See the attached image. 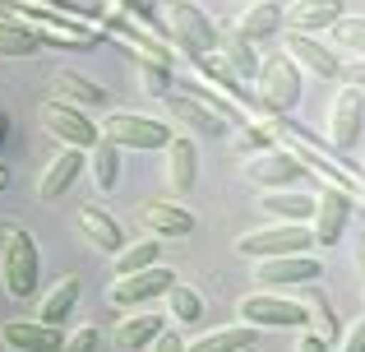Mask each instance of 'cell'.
<instances>
[{"label": "cell", "instance_id": "6da1fadb", "mask_svg": "<svg viewBox=\"0 0 365 352\" xmlns=\"http://www.w3.org/2000/svg\"><path fill=\"white\" fill-rule=\"evenodd\" d=\"M236 316H241V325H255V329H310L305 301L292 297V292H277V288L245 292L236 301Z\"/></svg>", "mask_w": 365, "mask_h": 352}, {"label": "cell", "instance_id": "7a4b0ae2", "mask_svg": "<svg viewBox=\"0 0 365 352\" xmlns=\"http://www.w3.org/2000/svg\"><path fill=\"white\" fill-rule=\"evenodd\" d=\"M301 65L292 61V56H268L264 65H259V79H255V102L264 116H287V111L301 102Z\"/></svg>", "mask_w": 365, "mask_h": 352}, {"label": "cell", "instance_id": "3957f363", "mask_svg": "<svg viewBox=\"0 0 365 352\" xmlns=\"http://www.w3.org/2000/svg\"><path fill=\"white\" fill-rule=\"evenodd\" d=\"M301 251H314V232L310 223H268V227H255V232L236 236V255L245 260H277V255H301Z\"/></svg>", "mask_w": 365, "mask_h": 352}, {"label": "cell", "instance_id": "277c9868", "mask_svg": "<svg viewBox=\"0 0 365 352\" xmlns=\"http://www.w3.org/2000/svg\"><path fill=\"white\" fill-rule=\"evenodd\" d=\"M37 273H42L37 241L24 232V227H14L9 241H5V251H0V283H5V292L14 301H28L37 292Z\"/></svg>", "mask_w": 365, "mask_h": 352}, {"label": "cell", "instance_id": "5b68a950", "mask_svg": "<svg viewBox=\"0 0 365 352\" xmlns=\"http://www.w3.org/2000/svg\"><path fill=\"white\" fill-rule=\"evenodd\" d=\"M102 139H111L116 149H139V154H153V149H167L176 135L167 130V121L120 107V111H107V116H102Z\"/></svg>", "mask_w": 365, "mask_h": 352}, {"label": "cell", "instance_id": "8992f818", "mask_svg": "<svg viewBox=\"0 0 365 352\" xmlns=\"http://www.w3.org/2000/svg\"><path fill=\"white\" fill-rule=\"evenodd\" d=\"M167 37L171 46H176V56H190V61H199V56L217 51V28L208 14H199L190 0H176V5H167Z\"/></svg>", "mask_w": 365, "mask_h": 352}, {"label": "cell", "instance_id": "52a82bcc", "mask_svg": "<svg viewBox=\"0 0 365 352\" xmlns=\"http://www.w3.org/2000/svg\"><path fill=\"white\" fill-rule=\"evenodd\" d=\"M324 130H329V144H333L338 158L347 154V149H356L361 130H365V89H356V84H338V93H333V102H329Z\"/></svg>", "mask_w": 365, "mask_h": 352}, {"label": "cell", "instance_id": "ba28073f", "mask_svg": "<svg viewBox=\"0 0 365 352\" xmlns=\"http://www.w3.org/2000/svg\"><path fill=\"white\" fill-rule=\"evenodd\" d=\"M37 121H42V130L56 144H70V149H93L102 139V126H93V116H83V107L61 102V98H46Z\"/></svg>", "mask_w": 365, "mask_h": 352}, {"label": "cell", "instance_id": "9c48e42d", "mask_svg": "<svg viewBox=\"0 0 365 352\" xmlns=\"http://www.w3.org/2000/svg\"><path fill=\"white\" fill-rule=\"evenodd\" d=\"M319 278H324V264L314 260L310 251H301V255H277V260H259L255 264V283H259V288H277V292L314 288Z\"/></svg>", "mask_w": 365, "mask_h": 352}, {"label": "cell", "instance_id": "30bf717a", "mask_svg": "<svg viewBox=\"0 0 365 352\" xmlns=\"http://www.w3.org/2000/svg\"><path fill=\"white\" fill-rule=\"evenodd\" d=\"M351 208H356V199H351V190L342 186H324V195H314V218H310V232H314V246H338L342 241V227L351 223Z\"/></svg>", "mask_w": 365, "mask_h": 352}, {"label": "cell", "instance_id": "8fae6325", "mask_svg": "<svg viewBox=\"0 0 365 352\" xmlns=\"http://www.w3.org/2000/svg\"><path fill=\"white\" fill-rule=\"evenodd\" d=\"M171 288H176V273H171L167 264H153V269H139V273H116V283H111V306L134 311L139 301L167 297Z\"/></svg>", "mask_w": 365, "mask_h": 352}, {"label": "cell", "instance_id": "7c38bea8", "mask_svg": "<svg viewBox=\"0 0 365 352\" xmlns=\"http://www.w3.org/2000/svg\"><path fill=\"white\" fill-rule=\"evenodd\" d=\"M241 172H245V181H255V186H264V190H282V186H296V181L310 172V167H305L287 144L282 149L273 144V149H264V154L250 158Z\"/></svg>", "mask_w": 365, "mask_h": 352}, {"label": "cell", "instance_id": "4fadbf2b", "mask_svg": "<svg viewBox=\"0 0 365 352\" xmlns=\"http://www.w3.org/2000/svg\"><path fill=\"white\" fill-rule=\"evenodd\" d=\"M139 223L148 227V236H162V241H190L195 236V213L176 199H148L139 204Z\"/></svg>", "mask_w": 365, "mask_h": 352}, {"label": "cell", "instance_id": "5bb4252c", "mask_svg": "<svg viewBox=\"0 0 365 352\" xmlns=\"http://www.w3.org/2000/svg\"><path fill=\"white\" fill-rule=\"evenodd\" d=\"M0 343L9 352H65L70 334L46 320H9V325H0Z\"/></svg>", "mask_w": 365, "mask_h": 352}, {"label": "cell", "instance_id": "9a60e30c", "mask_svg": "<svg viewBox=\"0 0 365 352\" xmlns=\"http://www.w3.org/2000/svg\"><path fill=\"white\" fill-rule=\"evenodd\" d=\"M287 56H292L310 79H342V61L333 56V46L319 42L314 33H287Z\"/></svg>", "mask_w": 365, "mask_h": 352}, {"label": "cell", "instance_id": "2e32d148", "mask_svg": "<svg viewBox=\"0 0 365 352\" xmlns=\"http://www.w3.org/2000/svg\"><path fill=\"white\" fill-rule=\"evenodd\" d=\"M347 19L342 0H287V28L292 33H333Z\"/></svg>", "mask_w": 365, "mask_h": 352}, {"label": "cell", "instance_id": "e0dca14e", "mask_svg": "<svg viewBox=\"0 0 365 352\" xmlns=\"http://www.w3.org/2000/svg\"><path fill=\"white\" fill-rule=\"evenodd\" d=\"M83 163H88V149H70V144H61V154H51V163L42 167V176H37V195L51 204V199H61L65 190L79 181L83 172Z\"/></svg>", "mask_w": 365, "mask_h": 352}, {"label": "cell", "instance_id": "ac0fdd59", "mask_svg": "<svg viewBox=\"0 0 365 352\" xmlns=\"http://www.w3.org/2000/svg\"><path fill=\"white\" fill-rule=\"evenodd\" d=\"M282 24H287V9L277 0H250L232 19V33H241L245 42H268L273 33H282Z\"/></svg>", "mask_w": 365, "mask_h": 352}, {"label": "cell", "instance_id": "d6986e66", "mask_svg": "<svg viewBox=\"0 0 365 352\" xmlns=\"http://www.w3.org/2000/svg\"><path fill=\"white\" fill-rule=\"evenodd\" d=\"M167 107H171V116H176L190 135H222V130H227V116H222V111L208 107L204 98H195V93H171Z\"/></svg>", "mask_w": 365, "mask_h": 352}, {"label": "cell", "instance_id": "ffe728a7", "mask_svg": "<svg viewBox=\"0 0 365 352\" xmlns=\"http://www.w3.org/2000/svg\"><path fill=\"white\" fill-rule=\"evenodd\" d=\"M259 213L273 218V223H310L314 218V195H305V190H264L259 195Z\"/></svg>", "mask_w": 365, "mask_h": 352}, {"label": "cell", "instance_id": "44dd1931", "mask_svg": "<svg viewBox=\"0 0 365 352\" xmlns=\"http://www.w3.org/2000/svg\"><path fill=\"white\" fill-rule=\"evenodd\" d=\"M162 154H167V186L176 190V195H190L195 181H199V149H195V139L176 135Z\"/></svg>", "mask_w": 365, "mask_h": 352}, {"label": "cell", "instance_id": "7402d4cb", "mask_svg": "<svg viewBox=\"0 0 365 352\" xmlns=\"http://www.w3.org/2000/svg\"><path fill=\"white\" fill-rule=\"evenodd\" d=\"M79 232H83V241L98 246L102 255H116L120 246H125L120 223H116V218H111L102 204H83V208H79Z\"/></svg>", "mask_w": 365, "mask_h": 352}, {"label": "cell", "instance_id": "603a6c76", "mask_svg": "<svg viewBox=\"0 0 365 352\" xmlns=\"http://www.w3.org/2000/svg\"><path fill=\"white\" fill-rule=\"evenodd\" d=\"M167 329V320L158 316V311H130V316L120 320L116 329H111V338L125 348V352H143L158 343V334Z\"/></svg>", "mask_w": 365, "mask_h": 352}, {"label": "cell", "instance_id": "cb8c5ba5", "mask_svg": "<svg viewBox=\"0 0 365 352\" xmlns=\"http://www.w3.org/2000/svg\"><path fill=\"white\" fill-rule=\"evenodd\" d=\"M79 292H83V278L79 273H65L61 283H51L42 297V311H37V320H46V325H61L74 316V306H79Z\"/></svg>", "mask_w": 365, "mask_h": 352}, {"label": "cell", "instance_id": "d4e9b609", "mask_svg": "<svg viewBox=\"0 0 365 352\" xmlns=\"http://www.w3.org/2000/svg\"><path fill=\"white\" fill-rule=\"evenodd\" d=\"M51 98L74 102V107H102V102H107V89L93 84L88 74H79V70H56L51 74Z\"/></svg>", "mask_w": 365, "mask_h": 352}, {"label": "cell", "instance_id": "484cf974", "mask_svg": "<svg viewBox=\"0 0 365 352\" xmlns=\"http://www.w3.org/2000/svg\"><path fill=\"white\" fill-rule=\"evenodd\" d=\"M195 65H199V74H208V79H213V89H217V93H227V98L236 102V107H245V102H250V84L232 70V65H227V56H222V51L199 56Z\"/></svg>", "mask_w": 365, "mask_h": 352}, {"label": "cell", "instance_id": "4316f807", "mask_svg": "<svg viewBox=\"0 0 365 352\" xmlns=\"http://www.w3.org/2000/svg\"><path fill=\"white\" fill-rule=\"evenodd\" d=\"M255 338H259L255 325H227V329H208V334L190 338V352H241V348H259Z\"/></svg>", "mask_w": 365, "mask_h": 352}, {"label": "cell", "instance_id": "83f0119b", "mask_svg": "<svg viewBox=\"0 0 365 352\" xmlns=\"http://www.w3.org/2000/svg\"><path fill=\"white\" fill-rule=\"evenodd\" d=\"M217 51L227 56V65H232L236 74L250 84V79H259V56H255V42H245L241 33H232V28H222V37H217Z\"/></svg>", "mask_w": 365, "mask_h": 352}, {"label": "cell", "instance_id": "f1b7e54d", "mask_svg": "<svg viewBox=\"0 0 365 352\" xmlns=\"http://www.w3.org/2000/svg\"><path fill=\"white\" fill-rule=\"evenodd\" d=\"M162 301H167V320L176 329H190V325H199V320H204V297H199L190 283H176V288H171Z\"/></svg>", "mask_w": 365, "mask_h": 352}, {"label": "cell", "instance_id": "f546056e", "mask_svg": "<svg viewBox=\"0 0 365 352\" xmlns=\"http://www.w3.org/2000/svg\"><path fill=\"white\" fill-rule=\"evenodd\" d=\"M88 172H93V186L98 190H116V181H120V149L111 144V139H98V144L88 149Z\"/></svg>", "mask_w": 365, "mask_h": 352}, {"label": "cell", "instance_id": "4dcf8cb0", "mask_svg": "<svg viewBox=\"0 0 365 352\" xmlns=\"http://www.w3.org/2000/svg\"><path fill=\"white\" fill-rule=\"evenodd\" d=\"M158 251H162V236H139V241L120 246V251H116V273L153 269V264H158Z\"/></svg>", "mask_w": 365, "mask_h": 352}, {"label": "cell", "instance_id": "1f68e13d", "mask_svg": "<svg viewBox=\"0 0 365 352\" xmlns=\"http://www.w3.org/2000/svg\"><path fill=\"white\" fill-rule=\"evenodd\" d=\"M37 46H42V37H37L28 24H19V19H0V56L19 61V56H33Z\"/></svg>", "mask_w": 365, "mask_h": 352}, {"label": "cell", "instance_id": "d6a6232c", "mask_svg": "<svg viewBox=\"0 0 365 352\" xmlns=\"http://www.w3.org/2000/svg\"><path fill=\"white\" fill-rule=\"evenodd\" d=\"M134 70H139V89L148 93V98H171V93H176V65H162V61H139L134 65Z\"/></svg>", "mask_w": 365, "mask_h": 352}, {"label": "cell", "instance_id": "836d02e7", "mask_svg": "<svg viewBox=\"0 0 365 352\" xmlns=\"http://www.w3.org/2000/svg\"><path fill=\"white\" fill-rule=\"evenodd\" d=\"M301 301H305V316H310V329L314 334H324L329 343H338L342 338V325H338V316H333V306L319 297V292H301Z\"/></svg>", "mask_w": 365, "mask_h": 352}, {"label": "cell", "instance_id": "e575fe53", "mask_svg": "<svg viewBox=\"0 0 365 352\" xmlns=\"http://www.w3.org/2000/svg\"><path fill=\"white\" fill-rule=\"evenodd\" d=\"M273 126H268V116L264 121H245L241 130H236V149L241 154H264V149H273Z\"/></svg>", "mask_w": 365, "mask_h": 352}, {"label": "cell", "instance_id": "d590c367", "mask_svg": "<svg viewBox=\"0 0 365 352\" xmlns=\"http://www.w3.org/2000/svg\"><path fill=\"white\" fill-rule=\"evenodd\" d=\"M333 42L347 46V51H356L361 61H365V19H351V14H347L338 28H333Z\"/></svg>", "mask_w": 365, "mask_h": 352}, {"label": "cell", "instance_id": "8d00e7d4", "mask_svg": "<svg viewBox=\"0 0 365 352\" xmlns=\"http://www.w3.org/2000/svg\"><path fill=\"white\" fill-rule=\"evenodd\" d=\"M98 343H102V329L98 325H79L70 334V343H65V352H98Z\"/></svg>", "mask_w": 365, "mask_h": 352}, {"label": "cell", "instance_id": "74e56055", "mask_svg": "<svg viewBox=\"0 0 365 352\" xmlns=\"http://www.w3.org/2000/svg\"><path fill=\"white\" fill-rule=\"evenodd\" d=\"M338 352H365V316H356L338 338Z\"/></svg>", "mask_w": 365, "mask_h": 352}, {"label": "cell", "instance_id": "f35d334b", "mask_svg": "<svg viewBox=\"0 0 365 352\" xmlns=\"http://www.w3.org/2000/svg\"><path fill=\"white\" fill-rule=\"evenodd\" d=\"M153 352H190V338H180L176 325H167V329L158 334V343H153Z\"/></svg>", "mask_w": 365, "mask_h": 352}, {"label": "cell", "instance_id": "ab89813d", "mask_svg": "<svg viewBox=\"0 0 365 352\" xmlns=\"http://www.w3.org/2000/svg\"><path fill=\"white\" fill-rule=\"evenodd\" d=\"M296 352H333V343L324 334H314V329H305V334L296 338Z\"/></svg>", "mask_w": 365, "mask_h": 352}, {"label": "cell", "instance_id": "60d3db41", "mask_svg": "<svg viewBox=\"0 0 365 352\" xmlns=\"http://www.w3.org/2000/svg\"><path fill=\"white\" fill-rule=\"evenodd\" d=\"M342 84H356V89H365V61L342 65Z\"/></svg>", "mask_w": 365, "mask_h": 352}, {"label": "cell", "instance_id": "b9f144b4", "mask_svg": "<svg viewBox=\"0 0 365 352\" xmlns=\"http://www.w3.org/2000/svg\"><path fill=\"white\" fill-rule=\"evenodd\" d=\"M9 232H14V227H9V223H0V251H5V241H9Z\"/></svg>", "mask_w": 365, "mask_h": 352}, {"label": "cell", "instance_id": "7bdbcfd3", "mask_svg": "<svg viewBox=\"0 0 365 352\" xmlns=\"http://www.w3.org/2000/svg\"><path fill=\"white\" fill-rule=\"evenodd\" d=\"M356 264H361V273H365V241L356 246Z\"/></svg>", "mask_w": 365, "mask_h": 352}, {"label": "cell", "instance_id": "ee69618b", "mask_svg": "<svg viewBox=\"0 0 365 352\" xmlns=\"http://www.w3.org/2000/svg\"><path fill=\"white\" fill-rule=\"evenodd\" d=\"M5 186H9V167L0 163V190H5Z\"/></svg>", "mask_w": 365, "mask_h": 352}, {"label": "cell", "instance_id": "f6af8a7d", "mask_svg": "<svg viewBox=\"0 0 365 352\" xmlns=\"http://www.w3.org/2000/svg\"><path fill=\"white\" fill-rule=\"evenodd\" d=\"M5 130H9V121H5V111H0V144H5Z\"/></svg>", "mask_w": 365, "mask_h": 352}, {"label": "cell", "instance_id": "bcb514c9", "mask_svg": "<svg viewBox=\"0 0 365 352\" xmlns=\"http://www.w3.org/2000/svg\"><path fill=\"white\" fill-rule=\"evenodd\" d=\"M125 5H143V0H125Z\"/></svg>", "mask_w": 365, "mask_h": 352}, {"label": "cell", "instance_id": "7dc6e473", "mask_svg": "<svg viewBox=\"0 0 365 352\" xmlns=\"http://www.w3.org/2000/svg\"><path fill=\"white\" fill-rule=\"evenodd\" d=\"M241 352H259V348H241Z\"/></svg>", "mask_w": 365, "mask_h": 352}, {"label": "cell", "instance_id": "c3c4849f", "mask_svg": "<svg viewBox=\"0 0 365 352\" xmlns=\"http://www.w3.org/2000/svg\"><path fill=\"white\" fill-rule=\"evenodd\" d=\"M167 5H176V0H167Z\"/></svg>", "mask_w": 365, "mask_h": 352}]
</instances>
